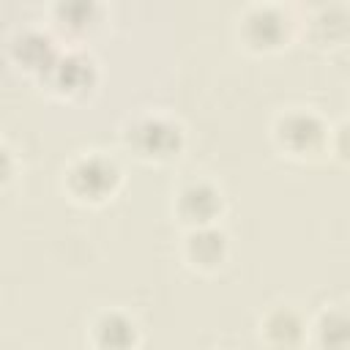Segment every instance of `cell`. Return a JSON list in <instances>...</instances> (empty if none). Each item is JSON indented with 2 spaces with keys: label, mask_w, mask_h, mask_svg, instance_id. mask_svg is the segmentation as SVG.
I'll list each match as a JSON object with an SVG mask.
<instances>
[{
  "label": "cell",
  "mask_w": 350,
  "mask_h": 350,
  "mask_svg": "<svg viewBox=\"0 0 350 350\" xmlns=\"http://www.w3.org/2000/svg\"><path fill=\"white\" fill-rule=\"evenodd\" d=\"M46 90L63 101H79L85 98L96 82H98V66L96 60L82 49H63L57 60L49 66V71L41 77Z\"/></svg>",
  "instance_id": "5b68a950"
},
{
  "label": "cell",
  "mask_w": 350,
  "mask_h": 350,
  "mask_svg": "<svg viewBox=\"0 0 350 350\" xmlns=\"http://www.w3.org/2000/svg\"><path fill=\"white\" fill-rule=\"evenodd\" d=\"M309 342L314 350H347L350 347V320L345 304H328L309 323Z\"/></svg>",
  "instance_id": "7c38bea8"
},
{
  "label": "cell",
  "mask_w": 350,
  "mask_h": 350,
  "mask_svg": "<svg viewBox=\"0 0 350 350\" xmlns=\"http://www.w3.org/2000/svg\"><path fill=\"white\" fill-rule=\"evenodd\" d=\"M120 142L134 159L148 164L175 161L183 150V126L164 112H142L120 126Z\"/></svg>",
  "instance_id": "6da1fadb"
},
{
  "label": "cell",
  "mask_w": 350,
  "mask_h": 350,
  "mask_svg": "<svg viewBox=\"0 0 350 350\" xmlns=\"http://www.w3.org/2000/svg\"><path fill=\"white\" fill-rule=\"evenodd\" d=\"M63 49L57 46V41L44 33V30H22L14 44H11V55L14 60L25 68V71H33L38 77H44L49 71V66L57 60Z\"/></svg>",
  "instance_id": "8fae6325"
},
{
  "label": "cell",
  "mask_w": 350,
  "mask_h": 350,
  "mask_svg": "<svg viewBox=\"0 0 350 350\" xmlns=\"http://www.w3.org/2000/svg\"><path fill=\"white\" fill-rule=\"evenodd\" d=\"M14 172H16V159H14L11 148L0 142V189H5L14 180Z\"/></svg>",
  "instance_id": "5bb4252c"
},
{
  "label": "cell",
  "mask_w": 350,
  "mask_h": 350,
  "mask_svg": "<svg viewBox=\"0 0 350 350\" xmlns=\"http://www.w3.org/2000/svg\"><path fill=\"white\" fill-rule=\"evenodd\" d=\"M227 254H230V238L219 224L186 230L183 260L189 268H194L200 273H216L227 262Z\"/></svg>",
  "instance_id": "ba28073f"
},
{
  "label": "cell",
  "mask_w": 350,
  "mask_h": 350,
  "mask_svg": "<svg viewBox=\"0 0 350 350\" xmlns=\"http://www.w3.org/2000/svg\"><path fill=\"white\" fill-rule=\"evenodd\" d=\"M260 339L268 350H301L309 342V320L293 304H276L260 317Z\"/></svg>",
  "instance_id": "52a82bcc"
},
{
  "label": "cell",
  "mask_w": 350,
  "mask_h": 350,
  "mask_svg": "<svg viewBox=\"0 0 350 350\" xmlns=\"http://www.w3.org/2000/svg\"><path fill=\"white\" fill-rule=\"evenodd\" d=\"M350 36V8L345 3L317 5L306 16V38L314 49H342Z\"/></svg>",
  "instance_id": "30bf717a"
},
{
  "label": "cell",
  "mask_w": 350,
  "mask_h": 350,
  "mask_svg": "<svg viewBox=\"0 0 350 350\" xmlns=\"http://www.w3.org/2000/svg\"><path fill=\"white\" fill-rule=\"evenodd\" d=\"M328 134L331 123H325V118L309 107H287L273 118L271 126L273 145L298 161L328 153Z\"/></svg>",
  "instance_id": "3957f363"
},
{
  "label": "cell",
  "mask_w": 350,
  "mask_h": 350,
  "mask_svg": "<svg viewBox=\"0 0 350 350\" xmlns=\"http://www.w3.org/2000/svg\"><path fill=\"white\" fill-rule=\"evenodd\" d=\"M123 183V172L115 159L104 156L101 150L79 153L68 161L63 172V186L74 202L82 205H104L109 202Z\"/></svg>",
  "instance_id": "277c9868"
},
{
  "label": "cell",
  "mask_w": 350,
  "mask_h": 350,
  "mask_svg": "<svg viewBox=\"0 0 350 350\" xmlns=\"http://www.w3.org/2000/svg\"><path fill=\"white\" fill-rule=\"evenodd\" d=\"M88 342L93 350H137L139 328L123 309H104L90 320Z\"/></svg>",
  "instance_id": "9c48e42d"
},
{
  "label": "cell",
  "mask_w": 350,
  "mask_h": 350,
  "mask_svg": "<svg viewBox=\"0 0 350 350\" xmlns=\"http://www.w3.org/2000/svg\"><path fill=\"white\" fill-rule=\"evenodd\" d=\"M298 33L293 8L282 3H252L238 14V38L249 52H282Z\"/></svg>",
  "instance_id": "7a4b0ae2"
},
{
  "label": "cell",
  "mask_w": 350,
  "mask_h": 350,
  "mask_svg": "<svg viewBox=\"0 0 350 350\" xmlns=\"http://www.w3.org/2000/svg\"><path fill=\"white\" fill-rule=\"evenodd\" d=\"M49 16H52V25L57 30L77 38V36L90 33L101 22L104 8L98 3H85V0H79V3H55L49 8Z\"/></svg>",
  "instance_id": "4fadbf2b"
},
{
  "label": "cell",
  "mask_w": 350,
  "mask_h": 350,
  "mask_svg": "<svg viewBox=\"0 0 350 350\" xmlns=\"http://www.w3.org/2000/svg\"><path fill=\"white\" fill-rule=\"evenodd\" d=\"M224 213V194L208 178H191L178 186L172 197V216L186 227H213Z\"/></svg>",
  "instance_id": "8992f818"
}]
</instances>
